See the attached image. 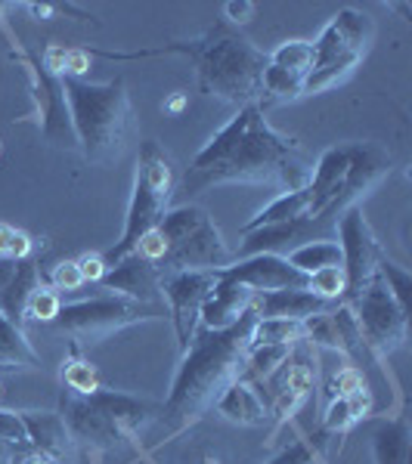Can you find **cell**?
I'll return each instance as SVG.
<instances>
[{"mask_svg":"<svg viewBox=\"0 0 412 464\" xmlns=\"http://www.w3.org/2000/svg\"><path fill=\"white\" fill-rule=\"evenodd\" d=\"M313 161L298 140L282 137L267 124L258 102L242 106L223 130H217L205 149L186 168V192H201L217 183H251L280 192L307 189Z\"/></svg>","mask_w":412,"mask_h":464,"instance_id":"cell-1","label":"cell"},{"mask_svg":"<svg viewBox=\"0 0 412 464\" xmlns=\"http://www.w3.org/2000/svg\"><path fill=\"white\" fill-rule=\"evenodd\" d=\"M254 322H258V313L251 306L236 325L221 328V332L201 328L199 334H192L190 347L183 350V362L177 369L168 400L159 411V418L171 424V430L199 421L221 400V393L233 381H239L245 369V356H249Z\"/></svg>","mask_w":412,"mask_h":464,"instance_id":"cell-2","label":"cell"},{"mask_svg":"<svg viewBox=\"0 0 412 464\" xmlns=\"http://www.w3.org/2000/svg\"><path fill=\"white\" fill-rule=\"evenodd\" d=\"M177 53L192 56L201 93L233 102L239 109L258 102L270 56L260 53L230 22H217L201 41L177 44Z\"/></svg>","mask_w":412,"mask_h":464,"instance_id":"cell-3","label":"cell"},{"mask_svg":"<svg viewBox=\"0 0 412 464\" xmlns=\"http://www.w3.org/2000/svg\"><path fill=\"white\" fill-rule=\"evenodd\" d=\"M69 102L72 130L81 152L93 164H109L124 152L131 130V96L124 78L109 84H90L84 78H59Z\"/></svg>","mask_w":412,"mask_h":464,"instance_id":"cell-4","label":"cell"},{"mask_svg":"<svg viewBox=\"0 0 412 464\" xmlns=\"http://www.w3.org/2000/svg\"><path fill=\"white\" fill-rule=\"evenodd\" d=\"M155 229L164 238V257L159 260L162 279L174 273H217L233 264V251L227 248L205 208H171Z\"/></svg>","mask_w":412,"mask_h":464,"instance_id":"cell-5","label":"cell"},{"mask_svg":"<svg viewBox=\"0 0 412 464\" xmlns=\"http://www.w3.org/2000/svg\"><path fill=\"white\" fill-rule=\"evenodd\" d=\"M372 34L376 25L366 13L341 10L313 44V69L304 78V93H319L348 78L369 50Z\"/></svg>","mask_w":412,"mask_h":464,"instance_id":"cell-6","label":"cell"},{"mask_svg":"<svg viewBox=\"0 0 412 464\" xmlns=\"http://www.w3.org/2000/svg\"><path fill=\"white\" fill-rule=\"evenodd\" d=\"M162 306L159 304H140L127 301V297H90V301L59 306L56 325L78 338H103L118 328H127L133 322L159 319Z\"/></svg>","mask_w":412,"mask_h":464,"instance_id":"cell-7","label":"cell"},{"mask_svg":"<svg viewBox=\"0 0 412 464\" xmlns=\"http://www.w3.org/2000/svg\"><path fill=\"white\" fill-rule=\"evenodd\" d=\"M354 319L359 328V338L369 350H376L378 356H387L407 341V310H400V304L391 297V291L385 288V282L376 279L369 282L359 295L354 297Z\"/></svg>","mask_w":412,"mask_h":464,"instance_id":"cell-8","label":"cell"},{"mask_svg":"<svg viewBox=\"0 0 412 464\" xmlns=\"http://www.w3.org/2000/svg\"><path fill=\"white\" fill-rule=\"evenodd\" d=\"M338 229V248H341V269H344V279H348V291L344 297L354 301V297L376 279L378 273V260H381V248L372 236L369 223L359 208H348L341 214V220L335 223Z\"/></svg>","mask_w":412,"mask_h":464,"instance_id":"cell-9","label":"cell"},{"mask_svg":"<svg viewBox=\"0 0 412 464\" xmlns=\"http://www.w3.org/2000/svg\"><path fill=\"white\" fill-rule=\"evenodd\" d=\"M214 282H217V273H174L162 282V295L168 297L171 316H174L180 350L190 347L192 334H196V325H199L201 304L211 295Z\"/></svg>","mask_w":412,"mask_h":464,"instance_id":"cell-10","label":"cell"},{"mask_svg":"<svg viewBox=\"0 0 412 464\" xmlns=\"http://www.w3.org/2000/svg\"><path fill=\"white\" fill-rule=\"evenodd\" d=\"M221 276L249 285L254 295H267V291H286V288H310V276L295 269L280 254H254V257H242L239 264H230L217 269Z\"/></svg>","mask_w":412,"mask_h":464,"instance_id":"cell-11","label":"cell"},{"mask_svg":"<svg viewBox=\"0 0 412 464\" xmlns=\"http://www.w3.org/2000/svg\"><path fill=\"white\" fill-rule=\"evenodd\" d=\"M348 174H344L341 196L332 208V220L338 223V214L348 208H357V201L378 183L391 168V155L376 143H348Z\"/></svg>","mask_w":412,"mask_h":464,"instance_id":"cell-12","label":"cell"},{"mask_svg":"<svg viewBox=\"0 0 412 464\" xmlns=\"http://www.w3.org/2000/svg\"><path fill=\"white\" fill-rule=\"evenodd\" d=\"M168 205H171V201H164L162 196H155V192L143 183V177L133 179V196H131V208H127L122 242H118L115 248H109L106 254H103L106 266L118 264L122 257H127V254L137 251V245L143 242V236H149V232H152L162 223V217L168 214Z\"/></svg>","mask_w":412,"mask_h":464,"instance_id":"cell-13","label":"cell"},{"mask_svg":"<svg viewBox=\"0 0 412 464\" xmlns=\"http://www.w3.org/2000/svg\"><path fill=\"white\" fill-rule=\"evenodd\" d=\"M63 421H65V428L72 430L74 443L81 440V443L100 449V452L124 443L122 430H118L115 424H112L109 418L93 406L90 396L63 393Z\"/></svg>","mask_w":412,"mask_h":464,"instance_id":"cell-14","label":"cell"},{"mask_svg":"<svg viewBox=\"0 0 412 464\" xmlns=\"http://www.w3.org/2000/svg\"><path fill=\"white\" fill-rule=\"evenodd\" d=\"M162 273L155 264H149L140 254H127L118 264H112L103 276V291H118V297L140 304H155L162 295Z\"/></svg>","mask_w":412,"mask_h":464,"instance_id":"cell-15","label":"cell"},{"mask_svg":"<svg viewBox=\"0 0 412 464\" xmlns=\"http://www.w3.org/2000/svg\"><path fill=\"white\" fill-rule=\"evenodd\" d=\"M254 297H258V295H254L249 285H239V282L217 273V282H214L211 295L205 297V304H201L199 319L205 322V328L221 332V328L236 325V322L251 310Z\"/></svg>","mask_w":412,"mask_h":464,"instance_id":"cell-16","label":"cell"},{"mask_svg":"<svg viewBox=\"0 0 412 464\" xmlns=\"http://www.w3.org/2000/svg\"><path fill=\"white\" fill-rule=\"evenodd\" d=\"M22 421L28 428V443H32L34 452L47 455L56 464H72L74 437L65 428L63 415H56V411H22Z\"/></svg>","mask_w":412,"mask_h":464,"instance_id":"cell-17","label":"cell"},{"mask_svg":"<svg viewBox=\"0 0 412 464\" xmlns=\"http://www.w3.org/2000/svg\"><path fill=\"white\" fill-rule=\"evenodd\" d=\"M90 400H93V406L100 409L118 430H122L124 440H131L133 433L143 430L162 411V406H155V402L137 400V396H127L118 391H96V393H90Z\"/></svg>","mask_w":412,"mask_h":464,"instance_id":"cell-18","label":"cell"},{"mask_svg":"<svg viewBox=\"0 0 412 464\" xmlns=\"http://www.w3.org/2000/svg\"><path fill=\"white\" fill-rule=\"evenodd\" d=\"M329 301L317 297L307 288H286V291H267V295L254 297V313L258 319H291L307 322L310 316H323L329 313Z\"/></svg>","mask_w":412,"mask_h":464,"instance_id":"cell-19","label":"cell"},{"mask_svg":"<svg viewBox=\"0 0 412 464\" xmlns=\"http://www.w3.org/2000/svg\"><path fill=\"white\" fill-rule=\"evenodd\" d=\"M323 223L313 220V217H298L289 223H273V227H260L245 232V242L239 254L242 257H254V254H276L280 248H291L295 242H307L313 229H319Z\"/></svg>","mask_w":412,"mask_h":464,"instance_id":"cell-20","label":"cell"},{"mask_svg":"<svg viewBox=\"0 0 412 464\" xmlns=\"http://www.w3.org/2000/svg\"><path fill=\"white\" fill-rule=\"evenodd\" d=\"M41 269L32 257L25 260H16V273H13V279L6 282L4 288H0V313H4L6 319L13 322V325H19L22 319H25V306H28V297L34 295L37 288H41Z\"/></svg>","mask_w":412,"mask_h":464,"instance_id":"cell-21","label":"cell"},{"mask_svg":"<svg viewBox=\"0 0 412 464\" xmlns=\"http://www.w3.org/2000/svg\"><path fill=\"white\" fill-rule=\"evenodd\" d=\"M214 406L223 418H230V421H236V424H249V428H254V424L267 421L264 400H260V396L254 393V387H249L245 381H233V384L221 393V400H217Z\"/></svg>","mask_w":412,"mask_h":464,"instance_id":"cell-22","label":"cell"},{"mask_svg":"<svg viewBox=\"0 0 412 464\" xmlns=\"http://www.w3.org/2000/svg\"><path fill=\"white\" fill-rule=\"evenodd\" d=\"M137 177H143V183L164 201H171V196H174V183H177L174 164H171V159L164 155V149L155 143V140H149V143H143V149H140Z\"/></svg>","mask_w":412,"mask_h":464,"instance_id":"cell-23","label":"cell"},{"mask_svg":"<svg viewBox=\"0 0 412 464\" xmlns=\"http://www.w3.org/2000/svg\"><path fill=\"white\" fill-rule=\"evenodd\" d=\"M409 421L397 418L387 421L372 433V452H376V464H409Z\"/></svg>","mask_w":412,"mask_h":464,"instance_id":"cell-24","label":"cell"},{"mask_svg":"<svg viewBox=\"0 0 412 464\" xmlns=\"http://www.w3.org/2000/svg\"><path fill=\"white\" fill-rule=\"evenodd\" d=\"M307 208H310V192L307 189L282 192V196L270 201L258 217H251V220L245 223L242 236L251 229H260V227H273V223H289V220H298V217H307Z\"/></svg>","mask_w":412,"mask_h":464,"instance_id":"cell-25","label":"cell"},{"mask_svg":"<svg viewBox=\"0 0 412 464\" xmlns=\"http://www.w3.org/2000/svg\"><path fill=\"white\" fill-rule=\"evenodd\" d=\"M0 365L4 369H37L41 365V359H37L34 347L25 341V334H22L19 325H13L10 319L0 313Z\"/></svg>","mask_w":412,"mask_h":464,"instance_id":"cell-26","label":"cell"},{"mask_svg":"<svg viewBox=\"0 0 412 464\" xmlns=\"http://www.w3.org/2000/svg\"><path fill=\"white\" fill-rule=\"evenodd\" d=\"M286 260L295 269H301L304 276H310V273H319V269H326V266H341V248H338V242L319 238V242L298 245Z\"/></svg>","mask_w":412,"mask_h":464,"instance_id":"cell-27","label":"cell"},{"mask_svg":"<svg viewBox=\"0 0 412 464\" xmlns=\"http://www.w3.org/2000/svg\"><path fill=\"white\" fill-rule=\"evenodd\" d=\"M304 338V322L291 319H258L251 328L249 350L254 347H289Z\"/></svg>","mask_w":412,"mask_h":464,"instance_id":"cell-28","label":"cell"},{"mask_svg":"<svg viewBox=\"0 0 412 464\" xmlns=\"http://www.w3.org/2000/svg\"><path fill=\"white\" fill-rule=\"evenodd\" d=\"M304 93V78L295 72H286L280 65L267 63L264 69V81H260V96L270 102H286V100H295V96Z\"/></svg>","mask_w":412,"mask_h":464,"instance_id":"cell-29","label":"cell"},{"mask_svg":"<svg viewBox=\"0 0 412 464\" xmlns=\"http://www.w3.org/2000/svg\"><path fill=\"white\" fill-rule=\"evenodd\" d=\"M270 63L280 65V69H286V72H295V74H301V78H307L310 69H313V44H307V41H286V44H280V50L270 56Z\"/></svg>","mask_w":412,"mask_h":464,"instance_id":"cell-30","label":"cell"},{"mask_svg":"<svg viewBox=\"0 0 412 464\" xmlns=\"http://www.w3.org/2000/svg\"><path fill=\"white\" fill-rule=\"evenodd\" d=\"M289 347H254L245 356V372L251 378H270L276 372V365H286Z\"/></svg>","mask_w":412,"mask_h":464,"instance_id":"cell-31","label":"cell"},{"mask_svg":"<svg viewBox=\"0 0 412 464\" xmlns=\"http://www.w3.org/2000/svg\"><path fill=\"white\" fill-rule=\"evenodd\" d=\"M317 297H323V301L335 304L338 297H344V291H348V279H344V269L341 266H326L319 269V273H310V288Z\"/></svg>","mask_w":412,"mask_h":464,"instance_id":"cell-32","label":"cell"},{"mask_svg":"<svg viewBox=\"0 0 412 464\" xmlns=\"http://www.w3.org/2000/svg\"><path fill=\"white\" fill-rule=\"evenodd\" d=\"M378 279L385 282V288L391 291V297L400 304V310L409 313V291H412L409 273H403V269H397L394 264H387V260L381 257L378 260Z\"/></svg>","mask_w":412,"mask_h":464,"instance_id":"cell-33","label":"cell"},{"mask_svg":"<svg viewBox=\"0 0 412 464\" xmlns=\"http://www.w3.org/2000/svg\"><path fill=\"white\" fill-rule=\"evenodd\" d=\"M63 381L69 387V393H78V396H90L100 391V378H96L93 365L87 362H69L63 369Z\"/></svg>","mask_w":412,"mask_h":464,"instance_id":"cell-34","label":"cell"},{"mask_svg":"<svg viewBox=\"0 0 412 464\" xmlns=\"http://www.w3.org/2000/svg\"><path fill=\"white\" fill-rule=\"evenodd\" d=\"M32 254V238L25 232L13 229L10 223H0V260H25Z\"/></svg>","mask_w":412,"mask_h":464,"instance_id":"cell-35","label":"cell"},{"mask_svg":"<svg viewBox=\"0 0 412 464\" xmlns=\"http://www.w3.org/2000/svg\"><path fill=\"white\" fill-rule=\"evenodd\" d=\"M59 297H56V291L54 288H37L32 297H28V306H25V319L32 316V319H41V322H54L56 319V313H59Z\"/></svg>","mask_w":412,"mask_h":464,"instance_id":"cell-36","label":"cell"},{"mask_svg":"<svg viewBox=\"0 0 412 464\" xmlns=\"http://www.w3.org/2000/svg\"><path fill=\"white\" fill-rule=\"evenodd\" d=\"M0 440L16 443V446H32L28 443V428H25V421H22V411L0 409Z\"/></svg>","mask_w":412,"mask_h":464,"instance_id":"cell-37","label":"cell"},{"mask_svg":"<svg viewBox=\"0 0 412 464\" xmlns=\"http://www.w3.org/2000/svg\"><path fill=\"white\" fill-rule=\"evenodd\" d=\"M50 285H54V291H78L81 285H84V276H81V269L74 260H65V264H59L54 269Z\"/></svg>","mask_w":412,"mask_h":464,"instance_id":"cell-38","label":"cell"},{"mask_svg":"<svg viewBox=\"0 0 412 464\" xmlns=\"http://www.w3.org/2000/svg\"><path fill=\"white\" fill-rule=\"evenodd\" d=\"M357 418H354V411H350V402L348 400H341V396H335L332 400V406H329L326 411V430H344V428H350Z\"/></svg>","mask_w":412,"mask_h":464,"instance_id":"cell-39","label":"cell"},{"mask_svg":"<svg viewBox=\"0 0 412 464\" xmlns=\"http://www.w3.org/2000/svg\"><path fill=\"white\" fill-rule=\"evenodd\" d=\"M270 464H317V449H313V443H295L276 455Z\"/></svg>","mask_w":412,"mask_h":464,"instance_id":"cell-40","label":"cell"},{"mask_svg":"<svg viewBox=\"0 0 412 464\" xmlns=\"http://www.w3.org/2000/svg\"><path fill=\"white\" fill-rule=\"evenodd\" d=\"M81 269V276H84V282H93V285H100L103 276H106V260H103V254H84L81 260H74Z\"/></svg>","mask_w":412,"mask_h":464,"instance_id":"cell-41","label":"cell"},{"mask_svg":"<svg viewBox=\"0 0 412 464\" xmlns=\"http://www.w3.org/2000/svg\"><path fill=\"white\" fill-rule=\"evenodd\" d=\"M32 452H34L32 446H16V443L0 440V464H25V459Z\"/></svg>","mask_w":412,"mask_h":464,"instance_id":"cell-42","label":"cell"},{"mask_svg":"<svg viewBox=\"0 0 412 464\" xmlns=\"http://www.w3.org/2000/svg\"><path fill=\"white\" fill-rule=\"evenodd\" d=\"M223 10H227V22H236V25H242V22H249L254 16V10H258V6L249 4V0H230Z\"/></svg>","mask_w":412,"mask_h":464,"instance_id":"cell-43","label":"cell"},{"mask_svg":"<svg viewBox=\"0 0 412 464\" xmlns=\"http://www.w3.org/2000/svg\"><path fill=\"white\" fill-rule=\"evenodd\" d=\"M13 273H16V264H13V260H0V288L13 279Z\"/></svg>","mask_w":412,"mask_h":464,"instance_id":"cell-44","label":"cell"},{"mask_svg":"<svg viewBox=\"0 0 412 464\" xmlns=\"http://www.w3.org/2000/svg\"><path fill=\"white\" fill-rule=\"evenodd\" d=\"M183 106H186V93H177L174 100H168V102H164V109H168V111H180Z\"/></svg>","mask_w":412,"mask_h":464,"instance_id":"cell-45","label":"cell"},{"mask_svg":"<svg viewBox=\"0 0 412 464\" xmlns=\"http://www.w3.org/2000/svg\"><path fill=\"white\" fill-rule=\"evenodd\" d=\"M25 464H56V461H50L47 455H41V452H32V455L25 459Z\"/></svg>","mask_w":412,"mask_h":464,"instance_id":"cell-46","label":"cell"},{"mask_svg":"<svg viewBox=\"0 0 412 464\" xmlns=\"http://www.w3.org/2000/svg\"><path fill=\"white\" fill-rule=\"evenodd\" d=\"M28 10H32L34 16H50V6H34V4H32V6H28Z\"/></svg>","mask_w":412,"mask_h":464,"instance_id":"cell-47","label":"cell"}]
</instances>
